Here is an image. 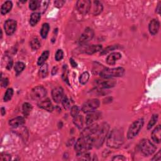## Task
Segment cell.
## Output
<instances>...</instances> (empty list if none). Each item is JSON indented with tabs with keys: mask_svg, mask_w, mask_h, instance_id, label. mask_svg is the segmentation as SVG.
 I'll return each mask as SVG.
<instances>
[{
	"mask_svg": "<svg viewBox=\"0 0 161 161\" xmlns=\"http://www.w3.org/2000/svg\"><path fill=\"white\" fill-rule=\"evenodd\" d=\"M49 1H38V8L40 13H44L49 5Z\"/></svg>",
	"mask_w": 161,
	"mask_h": 161,
	"instance_id": "4316f807",
	"label": "cell"
},
{
	"mask_svg": "<svg viewBox=\"0 0 161 161\" xmlns=\"http://www.w3.org/2000/svg\"><path fill=\"white\" fill-rule=\"evenodd\" d=\"M62 105H63L64 108H65V109H67V108H69L70 106L69 99H68L67 97H64V98L62 101Z\"/></svg>",
	"mask_w": 161,
	"mask_h": 161,
	"instance_id": "f35d334b",
	"label": "cell"
},
{
	"mask_svg": "<svg viewBox=\"0 0 161 161\" xmlns=\"http://www.w3.org/2000/svg\"><path fill=\"white\" fill-rule=\"evenodd\" d=\"M152 140L155 142L159 144L161 140V127L160 125H158L155 129L153 130L152 133Z\"/></svg>",
	"mask_w": 161,
	"mask_h": 161,
	"instance_id": "d6986e66",
	"label": "cell"
},
{
	"mask_svg": "<svg viewBox=\"0 0 161 161\" xmlns=\"http://www.w3.org/2000/svg\"><path fill=\"white\" fill-rule=\"evenodd\" d=\"M139 148L145 155L148 156L154 154L156 150V147L148 139H143L140 141Z\"/></svg>",
	"mask_w": 161,
	"mask_h": 161,
	"instance_id": "8992f818",
	"label": "cell"
},
{
	"mask_svg": "<svg viewBox=\"0 0 161 161\" xmlns=\"http://www.w3.org/2000/svg\"><path fill=\"white\" fill-rule=\"evenodd\" d=\"M116 84L115 80H99L97 82V86L101 89H107L114 87Z\"/></svg>",
	"mask_w": 161,
	"mask_h": 161,
	"instance_id": "4fadbf2b",
	"label": "cell"
},
{
	"mask_svg": "<svg viewBox=\"0 0 161 161\" xmlns=\"http://www.w3.org/2000/svg\"><path fill=\"white\" fill-rule=\"evenodd\" d=\"M124 142V136L123 131L119 128H115L113 130L106 140L107 146L113 148H118L122 146Z\"/></svg>",
	"mask_w": 161,
	"mask_h": 161,
	"instance_id": "7a4b0ae2",
	"label": "cell"
},
{
	"mask_svg": "<svg viewBox=\"0 0 161 161\" xmlns=\"http://www.w3.org/2000/svg\"><path fill=\"white\" fill-rule=\"evenodd\" d=\"M57 70H58V68L57 67H54L53 69H52V75H55L56 73H57Z\"/></svg>",
	"mask_w": 161,
	"mask_h": 161,
	"instance_id": "7dc6e473",
	"label": "cell"
},
{
	"mask_svg": "<svg viewBox=\"0 0 161 161\" xmlns=\"http://www.w3.org/2000/svg\"><path fill=\"white\" fill-rule=\"evenodd\" d=\"M13 95V89H12V88H9V89H8L5 92V96H4V98H3L4 102H8V101H10Z\"/></svg>",
	"mask_w": 161,
	"mask_h": 161,
	"instance_id": "836d02e7",
	"label": "cell"
},
{
	"mask_svg": "<svg viewBox=\"0 0 161 161\" xmlns=\"http://www.w3.org/2000/svg\"><path fill=\"white\" fill-rule=\"evenodd\" d=\"M64 57V52L62 50L59 49L55 53V59L57 61H60V60H62Z\"/></svg>",
	"mask_w": 161,
	"mask_h": 161,
	"instance_id": "8d00e7d4",
	"label": "cell"
},
{
	"mask_svg": "<svg viewBox=\"0 0 161 161\" xmlns=\"http://www.w3.org/2000/svg\"><path fill=\"white\" fill-rule=\"evenodd\" d=\"M40 17H41V16H40V14L39 13H37V12H35V13H32L31 15L30 19V25L34 27V26L37 25V23L39 22Z\"/></svg>",
	"mask_w": 161,
	"mask_h": 161,
	"instance_id": "603a6c76",
	"label": "cell"
},
{
	"mask_svg": "<svg viewBox=\"0 0 161 161\" xmlns=\"http://www.w3.org/2000/svg\"><path fill=\"white\" fill-rule=\"evenodd\" d=\"M79 112V108L77 106H73L71 108V115L72 117H75V116L78 115Z\"/></svg>",
	"mask_w": 161,
	"mask_h": 161,
	"instance_id": "74e56055",
	"label": "cell"
},
{
	"mask_svg": "<svg viewBox=\"0 0 161 161\" xmlns=\"http://www.w3.org/2000/svg\"><path fill=\"white\" fill-rule=\"evenodd\" d=\"M93 3L94 6L92 8V14L94 15H98L102 13L103 9L102 3L98 1H93Z\"/></svg>",
	"mask_w": 161,
	"mask_h": 161,
	"instance_id": "44dd1931",
	"label": "cell"
},
{
	"mask_svg": "<svg viewBox=\"0 0 161 161\" xmlns=\"http://www.w3.org/2000/svg\"><path fill=\"white\" fill-rule=\"evenodd\" d=\"M39 76L40 77H41L42 78H44L47 77V76L48 74V66L47 64H44L42 66H41V67L39 70Z\"/></svg>",
	"mask_w": 161,
	"mask_h": 161,
	"instance_id": "83f0119b",
	"label": "cell"
},
{
	"mask_svg": "<svg viewBox=\"0 0 161 161\" xmlns=\"http://www.w3.org/2000/svg\"><path fill=\"white\" fill-rule=\"evenodd\" d=\"M158 117H159L158 115H154L152 116V118L150 120L149 122H148V125H147L148 130L151 129V128H152L153 126L155 125V124L157 123V122H158Z\"/></svg>",
	"mask_w": 161,
	"mask_h": 161,
	"instance_id": "d6a6232c",
	"label": "cell"
},
{
	"mask_svg": "<svg viewBox=\"0 0 161 161\" xmlns=\"http://www.w3.org/2000/svg\"><path fill=\"white\" fill-rule=\"evenodd\" d=\"M90 78V74L88 72H84L80 75L79 78V82L82 84H85L88 83Z\"/></svg>",
	"mask_w": 161,
	"mask_h": 161,
	"instance_id": "4dcf8cb0",
	"label": "cell"
},
{
	"mask_svg": "<svg viewBox=\"0 0 161 161\" xmlns=\"http://www.w3.org/2000/svg\"><path fill=\"white\" fill-rule=\"evenodd\" d=\"M11 159V155L7 154H2L0 157V160H10Z\"/></svg>",
	"mask_w": 161,
	"mask_h": 161,
	"instance_id": "ab89813d",
	"label": "cell"
},
{
	"mask_svg": "<svg viewBox=\"0 0 161 161\" xmlns=\"http://www.w3.org/2000/svg\"><path fill=\"white\" fill-rule=\"evenodd\" d=\"M91 6V2L90 0H79L76 3L78 11L83 15H86L89 12Z\"/></svg>",
	"mask_w": 161,
	"mask_h": 161,
	"instance_id": "9c48e42d",
	"label": "cell"
},
{
	"mask_svg": "<svg viewBox=\"0 0 161 161\" xmlns=\"http://www.w3.org/2000/svg\"><path fill=\"white\" fill-rule=\"evenodd\" d=\"M161 159V150H159V152L157 154L154 158H152V160H160Z\"/></svg>",
	"mask_w": 161,
	"mask_h": 161,
	"instance_id": "7bdbcfd3",
	"label": "cell"
},
{
	"mask_svg": "<svg viewBox=\"0 0 161 161\" xmlns=\"http://www.w3.org/2000/svg\"><path fill=\"white\" fill-rule=\"evenodd\" d=\"M93 146V140L90 136H81L75 144V150L78 154L90 150Z\"/></svg>",
	"mask_w": 161,
	"mask_h": 161,
	"instance_id": "3957f363",
	"label": "cell"
},
{
	"mask_svg": "<svg viewBox=\"0 0 161 161\" xmlns=\"http://www.w3.org/2000/svg\"><path fill=\"white\" fill-rule=\"evenodd\" d=\"M52 96L55 103H59L64 98V91L61 87H57L52 91Z\"/></svg>",
	"mask_w": 161,
	"mask_h": 161,
	"instance_id": "7c38bea8",
	"label": "cell"
},
{
	"mask_svg": "<svg viewBox=\"0 0 161 161\" xmlns=\"http://www.w3.org/2000/svg\"><path fill=\"white\" fill-rule=\"evenodd\" d=\"M160 28V22L159 20L156 19H153L151 20V22L149 23V25H148V30H149L150 33L153 35H155L158 33L159 30Z\"/></svg>",
	"mask_w": 161,
	"mask_h": 161,
	"instance_id": "5bb4252c",
	"label": "cell"
},
{
	"mask_svg": "<svg viewBox=\"0 0 161 161\" xmlns=\"http://www.w3.org/2000/svg\"><path fill=\"white\" fill-rule=\"evenodd\" d=\"M47 94L46 90L42 86H37L34 88L31 91L30 96L34 100H40L43 99Z\"/></svg>",
	"mask_w": 161,
	"mask_h": 161,
	"instance_id": "ba28073f",
	"label": "cell"
},
{
	"mask_svg": "<svg viewBox=\"0 0 161 161\" xmlns=\"http://www.w3.org/2000/svg\"><path fill=\"white\" fill-rule=\"evenodd\" d=\"M32 110V106L29 103H25L23 104V111L25 115L27 116L30 114Z\"/></svg>",
	"mask_w": 161,
	"mask_h": 161,
	"instance_id": "1f68e13d",
	"label": "cell"
},
{
	"mask_svg": "<svg viewBox=\"0 0 161 161\" xmlns=\"http://www.w3.org/2000/svg\"><path fill=\"white\" fill-rule=\"evenodd\" d=\"M1 113L2 116H4V115H5L6 111H5V109L4 108H1Z\"/></svg>",
	"mask_w": 161,
	"mask_h": 161,
	"instance_id": "c3c4849f",
	"label": "cell"
},
{
	"mask_svg": "<svg viewBox=\"0 0 161 161\" xmlns=\"http://www.w3.org/2000/svg\"><path fill=\"white\" fill-rule=\"evenodd\" d=\"M99 101L98 99H91L88 100L83 104L82 111L84 113H90L96 110L99 106Z\"/></svg>",
	"mask_w": 161,
	"mask_h": 161,
	"instance_id": "52a82bcc",
	"label": "cell"
},
{
	"mask_svg": "<svg viewBox=\"0 0 161 161\" xmlns=\"http://www.w3.org/2000/svg\"><path fill=\"white\" fill-rule=\"evenodd\" d=\"M122 57V54L119 52H113L108 56L106 58V62L110 65H114L116 62Z\"/></svg>",
	"mask_w": 161,
	"mask_h": 161,
	"instance_id": "e0dca14e",
	"label": "cell"
},
{
	"mask_svg": "<svg viewBox=\"0 0 161 161\" xmlns=\"http://www.w3.org/2000/svg\"><path fill=\"white\" fill-rule=\"evenodd\" d=\"M101 113L98 111H92L90 112V114H88L86 116V123L88 125H92L95 122L96 120H98V118L100 117Z\"/></svg>",
	"mask_w": 161,
	"mask_h": 161,
	"instance_id": "9a60e30c",
	"label": "cell"
},
{
	"mask_svg": "<svg viewBox=\"0 0 161 161\" xmlns=\"http://www.w3.org/2000/svg\"><path fill=\"white\" fill-rule=\"evenodd\" d=\"M50 26L48 23H44L43 24L42 29L40 30V35H41L42 37L43 38H46L48 35V33L49 32Z\"/></svg>",
	"mask_w": 161,
	"mask_h": 161,
	"instance_id": "484cf974",
	"label": "cell"
},
{
	"mask_svg": "<svg viewBox=\"0 0 161 161\" xmlns=\"http://www.w3.org/2000/svg\"><path fill=\"white\" fill-rule=\"evenodd\" d=\"M69 61H70V63H71V66H72V67H77L78 64H77V63H76V62L74 61L73 59L71 58V59H69Z\"/></svg>",
	"mask_w": 161,
	"mask_h": 161,
	"instance_id": "f6af8a7d",
	"label": "cell"
},
{
	"mask_svg": "<svg viewBox=\"0 0 161 161\" xmlns=\"http://www.w3.org/2000/svg\"><path fill=\"white\" fill-rule=\"evenodd\" d=\"M25 123V120L22 116H18L15 118H13L10 120L9 124L12 127H18L19 126L22 125Z\"/></svg>",
	"mask_w": 161,
	"mask_h": 161,
	"instance_id": "ffe728a7",
	"label": "cell"
},
{
	"mask_svg": "<svg viewBox=\"0 0 161 161\" xmlns=\"http://www.w3.org/2000/svg\"><path fill=\"white\" fill-rule=\"evenodd\" d=\"M110 130V126L107 123H103L97 125L95 132L92 135L93 140V146L99 148L102 146Z\"/></svg>",
	"mask_w": 161,
	"mask_h": 161,
	"instance_id": "6da1fadb",
	"label": "cell"
},
{
	"mask_svg": "<svg viewBox=\"0 0 161 161\" xmlns=\"http://www.w3.org/2000/svg\"><path fill=\"white\" fill-rule=\"evenodd\" d=\"M13 7V3L10 1H7L3 4L1 8V13L2 15H6L9 13Z\"/></svg>",
	"mask_w": 161,
	"mask_h": 161,
	"instance_id": "7402d4cb",
	"label": "cell"
},
{
	"mask_svg": "<svg viewBox=\"0 0 161 161\" xmlns=\"http://www.w3.org/2000/svg\"><path fill=\"white\" fill-rule=\"evenodd\" d=\"M144 120L143 118H139L133 123L128 129L127 133V137L128 139H134L138 135L140 130L144 126Z\"/></svg>",
	"mask_w": 161,
	"mask_h": 161,
	"instance_id": "5b68a950",
	"label": "cell"
},
{
	"mask_svg": "<svg viewBox=\"0 0 161 161\" xmlns=\"http://www.w3.org/2000/svg\"><path fill=\"white\" fill-rule=\"evenodd\" d=\"M25 68V64L22 62H18L15 64V71L17 74H19L24 70Z\"/></svg>",
	"mask_w": 161,
	"mask_h": 161,
	"instance_id": "f1b7e54d",
	"label": "cell"
},
{
	"mask_svg": "<svg viewBox=\"0 0 161 161\" xmlns=\"http://www.w3.org/2000/svg\"><path fill=\"white\" fill-rule=\"evenodd\" d=\"M125 73L123 67L116 68H104L100 72L99 75L104 79H110L115 77H122Z\"/></svg>",
	"mask_w": 161,
	"mask_h": 161,
	"instance_id": "277c9868",
	"label": "cell"
},
{
	"mask_svg": "<svg viewBox=\"0 0 161 161\" xmlns=\"http://www.w3.org/2000/svg\"><path fill=\"white\" fill-rule=\"evenodd\" d=\"M30 46L32 50H37L41 46V44L39 41V40L37 38H35L32 39L30 42Z\"/></svg>",
	"mask_w": 161,
	"mask_h": 161,
	"instance_id": "f546056e",
	"label": "cell"
},
{
	"mask_svg": "<svg viewBox=\"0 0 161 161\" xmlns=\"http://www.w3.org/2000/svg\"><path fill=\"white\" fill-rule=\"evenodd\" d=\"M118 47V46L116 45V46H108V47H106V49H104L102 51V52H101V54L102 55H104L105 54H107L108 52H109L110 51H112V50H114L115 49H116Z\"/></svg>",
	"mask_w": 161,
	"mask_h": 161,
	"instance_id": "d590c367",
	"label": "cell"
},
{
	"mask_svg": "<svg viewBox=\"0 0 161 161\" xmlns=\"http://www.w3.org/2000/svg\"><path fill=\"white\" fill-rule=\"evenodd\" d=\"M8 83H9L8 79L7 78H5L4 79H1V86L3 87L6 88L8 86Z\"/></svg>",
	"mask_w": 161,
	"mask_h": 161,
	"instance_id": "ee69618b",
	"label": "cell"
},
{
	"mask_svg": "<svg viewBox=\"0 0 161 161\" xmlns=\"http://www.w3.org/2000/svg\"><path fill=\"white\" fill-rule=\"evenodd\" d=\"M74 123L79 129L83 128V117L81 115H77L74 117Z\"/></svg>",
	"mask_w": 161,
	"mask_h": 161,
	"instance_id": "d4e9b609",
	"label": "cell"
},
{
	"mask_svg": "<svg viewBox=\"0 0 161 161\" xmlns=\"http://www.w3.org/2000/svg\"><path fill=\"white\" fill-rule=\"evenodd\" d=\"M29 8L32 11H35L38 8V1H36V0H34V1H30L29 3Z\"/></svg>",
	"mask_w": 161,
	"mask_h": 161,
	"instance_id": "e575fe53",
	"label": "cell"
},
{
	"mask_svg": "<svg viewBox=\"0 0 161 161\" xmlns=\"http://www.w3.org/2000/svg\"><path fill=\"white\" fill-rule=\"evenodd\" d=\"M102 49V45H91L89 46H86L84 48V52L87 54L91 55L93 54L96 52H98Z\"/></svg>",
	"mask_w": 161,
	"mask_h": 161,
	"instance_id": "2e32d148",
	"label": "cell"
},
{
	"mask_svg": "<svg viewBox=\"0 0 161 161\" xmlns=\"http://www.w3.org/2000/svg\"><path fill=\"white\" fill-rule=\"evenodd\" d=\"M38 105L40 108H42L43 110H46L47 111L52 112L54 110V106L52 105V104L49 99H47L46 100L42 101V102L38 103Z\"/></svg>",
	"mask_w": 161,
	"mask_h": 161,
	"instance_id": "ac0fdd59",
	"label": "cell"
},
{
	"mask_svg": "<svg viewBox=\"0 0 161 161\" xmlns=\"http://www.w3.org/2000/svg\"><path fill=\"white\" fill-rule=\"evenodd\" d=\"M65 3H66L65 1H62V0H57V1H54V5L55 7L61 8Z\"/></svg>",
	"mask_w": 161,
	"mask_h": 161,
	"instance_id": "60d3db41",
	"label": "cell"
},
{
	"mask_svg": "<svg viewBox=\"0 0 161 161\" xmlns=\"http://www.w3.org/2000/svg\"><path fill=\"white\" fill-rule=\"evenodd\" d=\"M125 159L123 155H115L112 158V160H125Z\"/></svg>",
	"mask_w": 161,
	"mask_h": 161,
	"instance_id": "b9f144b4",
	"label": "cell"
},
{
	"mask_svg": "<svg viewBox=\"0 0 161 161\" xmlns=\"http://www.w3.org/2000/svg\"><path fill=\"white\" fill-rule=\"evenodd\" d=\"M17 22L14 20H8L5 23L4 29L8 35H12L17 29Z\"/></svg>",
	"mask_w": 161,
	"mask_h": 161,
	"instance_id": "8fae6325",
	"label": "cell"
},
{
	"mask_svg": "<svg viewBox=\"0 0 161 161\" xmlns=\"http://www.w3.org/2000/svg\"><path fill=\"white\" fill-rule=\"evenodd\" d=\"M49 50L44 51L38 59V62H37L38 65L42 66L43 64H44V63H45V62L46 61V60L48 59V57H49Z\"/></svg>",
	"mask_w": 161,
	"mask_h": 161,
	"instance_id": "cb8c5ba5",
	"label": "cell"
},
{
	"mask_svg": "<svg viewBox=\"0 0 161 161\" xmlns=\"http://www.w3.org/2000/svg\"><path fill=\"white\" fill-rule=\"evenodd\" d=\"M94 34V31L91 28L86 29L79 39V43L80 45H84V44L90 41L93 38Z\"/></svg>",
	"mask_w": 161,
	"mask_h": 161,
	"instance_id": "30bf717a",
	"label": "cell"
},
{
	"mask_svg": "<svg viewBox=\"0 0 161 161\" xmlns=\"http://www.w3.org/2000/svg\"><path fill=\"white\" fill-rule=\"evenodd\" d=\"M160 4H161V2H159V4H158V7L156 8V11L158 12V13L159 14H160V10H161Z\"/></svg>",
	"mask_w": 161,
	"mask_h": 161,
	"instance_id": "bcb514c9",
	"label": "cell"
}]
</instances>
